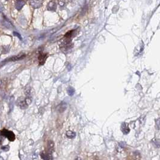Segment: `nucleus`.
<instances>
[{"label":"nucleus","instance_id":"obj_1","mask_svg":"<svg viewBox=\"0 0 160 160\" xmlns=\"http://www.w3.org/2000/svg\"><path fill=\"white\" fill-rule=\"evenodd\" d=\"M1 134L3 136L7 137L8 140L10 142H13L15 140V135L11 131H9L7 129H3L1 131Z\"/></svg>","mask_w":160,"mask_h":160},{"label":"nucleus","instance_id":"obj_12","mask_svg":"<svg viewBox=\"0 0 160 160\" xmlns=\"http://www.w3.org/2000/svg\"><path fill=\"white\" fill-rule=\"evenodd\" d=\"M155 142V145H156V146H157L158 147L160 146V140H155L154 141Z\"/></svg>","mask_w":160,"mask_h":160},{"label":"nucleus","instance_id":"obj_5","mask_svg":"<svg viewBox=\"0 0 160 160\" xmlns=\"http://www.w3.org/2000/svg\"><path fill=\"white\" fill-rule=\"evenodd\" d=\"M46 57H47V55L45 54H41L39 56V64L40 65H43L44 64L46 59Z\"/></svg>","mask_w":160,"mask_h":160},{"label":"nucleus","instance_id":"obj_3","mask_svg":"<svg viewBox=\"0 0 160 160\" xmlns=\"http://www.w3.org/2000/svg\"><path fill=\"white\" fill-rule=\"evenodd\" d=\"M51 152L47 151L46 152H42L40 155L43 160H52V155Z\"/></svg>","mask_w":160,"mask_h":160},{"label":"nucleus","instance_id":"obj_6","mask_svg":"<svg viewBox=\"0 0 160 160\" xmlns=\"http://www.w3.org/2000/svg\"><path fill=\"white\" fill-rule=\"evenodd\" d=\"M66 137L69 139H73L76 136V133L72 131H67L66 133Z\"/></svg>","mask_w":160,"mask_h":160},{"label":"nucleus","instance_id":"obj_7","mask_svg":"<svg viewBox=\"0 0 160 160\" xmlns=\"http://www.w3.org/2000/svg\"><path fill=\"white\" fill-rule=\"evenodd\" d=\"M25 57V55H17L16 56H13V57H12L10 59H9V61H17L19 60V59H21L22 58H24Z\"/></svg>","mask_w":160,"mask_h":160},{"label":"nucleus","instance_id":"obj_11","mask_svg":"<svg viewBox=\"0 0 160 160\" xmlns=\"http://www.w3.org/2000/svg\"><path fill=\"white\" fill-rule=\"evenodd\" d=\"M9 146L8 145H6V146L1 147V149L3 150L4 151H8L9 150Z\"/></svg>","mask_w":160,"mask_h":160},{"label":"nucleus","instance_id":"obj_2","mask_svg":"<svg viewBox=\"0 0 160 160\" xmlns=\"http://www.w3.org/2000/svg\"><path fill=\"white\" fill-rule=\"evenodd\" d=\"M31 102V100L30 98L27 97L25 98L24 100H22L21 101H19V106L21 107V108L22 109H25L27 108L29 104H30Z\"/></svg>","mask_w":160,"mask_h":160},{"label":"nucleus","instance_id":"obj_8","mask_svg":"<svg viewBox=\"0 0 160 160\" xmlns=\"http://www.w3.org/2000/svg\"><path fill=\"white\" fill-rule=\"evenodd\" d=\"M122 129L123 132L125 134L128 133L129 131H130V129L128 128V127L126 126V124H123L122 127Z\"/></svg>","mask_w":160,"mask_h":160},{"label":"nucleus","instance_id":"obj_4","mask_svg":"<svg viewBox=\"0 0 160 160\" xmlns=\"http://www.w3.org/2000/svg\"><path fill=\"white\" fill-rule=\"evenodd\" d=\"M66 108H67V104H66V103L64 102H61L60 104L57 106V110L60 113L63 112V111L66 109Z\"/></svg>","mask_w":160,"mask_h":160},{"label":"nucleus","instance_id":"obj_9","mask_svg":"<svg viewBox=\"0 0 160 160\" xmlns=\"http://www.w3.org/2000/svg\"><path fill=\"white\" fill-rule=\"evenodd\" d=\"M74 93H75V90L72 87H70V88L67 89V93L70 96H72L74 94Z\"/></svg>","mask_w":160,"mask_h":160},{"label":"nucleus","instance_id":"obj_13","mask_svg":"<svg viewBox=\"0 0 160 160\" xmlns=\"http://www.w3.org/2000/svg\"><path fill=\"white\" fill-rule=\"evenodd\" d=\"M75 160H81L80 159H75Z\"/></svg>","mask_w":160,"mask_h":160},{"label":"nucleus","instance_id":"obj_10","mask_svg":"<svg viewBox=\"0 0 160 160\" xmlns=\"http://www.w3.org/2000/svg\"><path fill=\"white\" fill-rule=\"evenodd\" d=\"M156 127L157 129H160V118L156 121Z\"/></svg>","mask_w":160,"mask_h":160}]
</instances>
